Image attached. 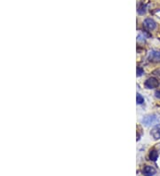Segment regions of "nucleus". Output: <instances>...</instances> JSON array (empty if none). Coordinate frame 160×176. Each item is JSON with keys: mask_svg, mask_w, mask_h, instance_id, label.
Here are the masks:
<instances>
[{"mask_svg": "<svg viewBox=\"0 0 160 176\" xmlns=\"http://www.w3.org/2000/svg\"><path fill=\"white\" fill-rule=\"evenodd\" d=\"M144 85L148 89H155V88L158 87L159 82H158V80L157 78L152 77V78H149L147 79L145 83H144Z\"/></svg>", "mask_w": 160, "mask_h": 176, "instance_id": "nucleus-1", "label": "nucleus"}, {"mask_svg": "<svg viewBox=\"0 0 160 176\" xmlns=\"http://www.w3.org/2000/svg\"><path fill=\"white\" fill-rule=\"evenodd\" d=\"M158 121H159L158 117L155 116V115H149V116H146V117L142 118V123L145 125L156 124V123H158Z\"/></svg>", "mask_w": 160, "mask_h": 176, "instance_id": "nucleus-2", "label": "nucleus"}, {"mask_svg": "<svg viewBox=\"0 0 160 176\" xmlns=\"http://www.w3.org/2000/svg\"><path fill=\"white\" fill-rule=\"evenodd\" d=\"M143 24H144V26L147 29H149V30H154L157 28V22L151 18H147V19L144 20Z\"/></svg>", "mask_w": 160, "mask_h": 176, "instance_id": "nucleus-3", "label": "nucleus"}, {"mask_svg": "<svg viewBox=\"0 0 160 176\" xmlns=\"http://www.w3.org/2000/svg\"><path fill=\"white\" fill-rule=\"evenodd\" d=\"M148 59L152 62H160V52L151 51L148 55Z\"/></svg>", "mask_w": 160, "mask_h": 176, "instance_id": "nucleus-4", "label": "nucleus"}, {"mask_svg": "<svg viewBox=\"0 0 160 176\" xmlns=\"http://www.w3.org/2000/svg\"><path fill=\"white\" fill-rule=\"evenodd\" d=\"M150 135L153 137L155 140H159L160 139V124L155 125L150 131Z\"/></svg>", "mask_w": 160, "mask_h": 176, "instance_id": "nucleus-5", "label": "nucleus"}, {"mask_svg": "<svg viewBox=\"0 0 160 176\" xmlns=\"http://www.w3.org/2000/svg\"><path fill=\"white\" fill-rule=\"evenodd\" d=\"M156 169L154 168L153 166H150V165H146L144 168H143V174L144 176H153L156 174Z\"/></svg>", "mask_w": 160, "mask_h": 176, "instance_id": "nucleus-6", "label": "nucleus"}, {"mask_svg": "<svg viewBox=\"0 0 160 176\" xmlns=\"http://www.w3.org/2000/svg\"><path fill=\"white\" fill-rule=\"evenodd\" d=\"M158 157V151L155 150H150V152H149V159H150L151 161H157Z\"/></svg>", "mask_w": 160, "mask_h": 176, "instance_id": "nucleus-7", "label": "nucleus"}, {"mask_svg": "<svg viewBox=\"0 0 160 176\" xmlns=\"http://www.w3.org/2000/svg\"><path fill=\"white\" fill-rule=\"evenodd\" d=\"M136 102L138 104H142L144 102V98L140 95V93H137V96H136Z\"/></svg>", "mask_w": 160, "mask_h": 176, "instance_id": "nucleus-8", "label": "nucleus"}, {"mask_svg": "<svg viewBox=\"0 0 160 176\" xmlns=\"http://www.w3.org/2000/svg\"><path fill=\"white\" fill-rule=\"evenodd\" d=\"M145 7H144V6L142 5V6H140V7H139V8H138V13H140V14H144L145 13Z\"/></svg>", "mask_w": 160, "mask_h": 176, "instance_id": "nucleus-9", "label": "nucleus"}, {"mask_svg": "<svg viewBox=\"0 0 160 176\" xmlns=\"http://www.w3.org/2000/svg\"><path fill=\"white\" fill-rule=\"evenodd\" d=\"M143 73H144L143 69H142L141 67H138V68H137V76H138V77H140Z\"/></svg>", "mask_w": 160, "mask_h": 176, "instance_id": "nucleus-10", "label": "nucleus"}, {"mask_svg": "<svg viewBox=\"0 0 160 176\" xmlns=\"http://www.w3.org/2000/svg\"><path fill=\"white\" fill-rule=\"evenodd\" d=\"M155 95H156V97L157 98H159L160 99V90H158V91H156V93H155Z\"/></svg>", "mask_w": 160, "mask_h": 176, "instance_id": "nucleus-11", "label": "nucleus"}]
</instances>
